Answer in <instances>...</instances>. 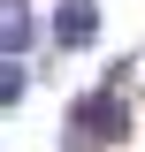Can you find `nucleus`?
<instances>
[{"label":"nucleus","instance_id":"1","mask_svg":"<svg viewBox=\"0 0 145 152\" xmlns=\"http://www.w3.org/2000/svg\"><path fill=\"white\" fill-rule=\"evenodd\" d=\"M130 69H138V61L122 53V61L107 69V84H92V91L69 99V114H61V152H107V145H122V137H130V122H138Z\"/></svg>","mask_w":145,"mask_h":152},{"label":"nucleus","instance_id":"2","mask_svg":"<svg viewBox=\"0 0 145 152\" xmlns=\"http://www.w3.org/2000/svg\"><path fill=\"white\" fill-rule=\"evenodd\" d=\"M54 46L61 53L99 46V0H54Z\"/></svg>","mask_w":145,"mask_h":152},{"label":"nucleus","instance_id":"3","mask_svg":"<svg viewBox=\"0 0 145 152\" xmlns=\"http://www.w3.org/2000/svg\"><path fill=\"white\" fill-rule=\"evenodd\" d=\"M38 46V15H31V0H0V53H31Z\"/></svg>","mask_w":145,"mask_h":152},{"label":"nucleus","instance_id":"4","mask_svg":"<svg viewBox=\"0 0 145 152\" xmlns=\"http://www.w3.org/2000/svg\"><path fill=\"white\" fill-rule=\"evenodd\" d=\"M23 91H31V69L16 53H0V107H23Z\"/></svg>","mask_w":145,"mask_h":152}]
</instances>
